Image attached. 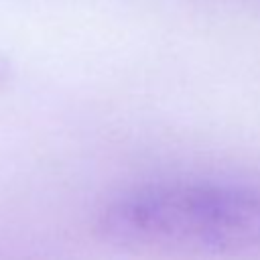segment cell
Segmentation results:
<instances>
[{
    "label": "cell",
    "mask_w": 260,
    "mask_h": 260,
    "mask_svg": "<svg viewBox=\"0 0 260 260\" xmlns=\"http://www.w3.org/2000/svg\"><path fill=\"white\" fill-rule=\"evenodd\" d=\"M98 238L148 258H225L260 246V191L177 181L128 191L95 217Z\"/></svg>",
    "instance_id": "cell-1"
},
{
    "label": "cell",
    "mask_w": 260,
    "mask_h": 260,
    "mask_svg": "<svg viewBox=\"0 0 260 260\" xmlns=\"http://www.w3.org/2000/svg\"><path fill=\"white\" fill-rule=\"evenodd\" d=\"M10 79H12V65L6 57L0 55V89L6 87L10 83Z\"/></svg>",
    "instance_id": "cell-2"
}]
</instances>
